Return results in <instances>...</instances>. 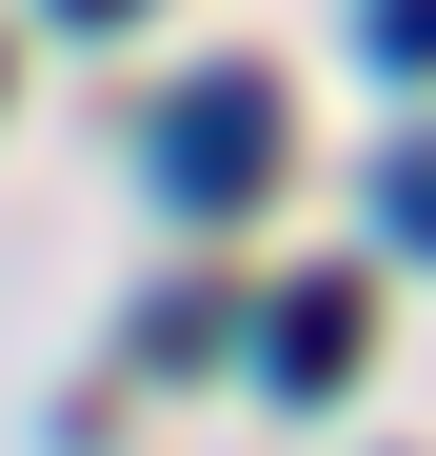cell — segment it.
Returning a JSON list of instances; mask_svg holds the SVG:
<instances>
[{"instance_id":"cell-1","label":"cell","mask_w":436,"mask_h":456,"mask_svg":"<svg viewBox=\"0 0 436 456\" xmlns=\"http://www.w3.org/2000/svg\"><path fill=\"white\" fill-rule=\"evenodd\" d=\"M139 159H159V199H179V218H238V199H278V80H179Z\"/></svg>"},{"instance_id":"cell-2","label":"cell","mask_w":436,"mask_h":456,"mask_svg":"<svg viewBox=\"0 0 436 456\" xmlns=\"http://www.w3.org/2000/svg\"><path fill=\"white\" fill-rule=\"evenodd\" d=\"M258 377H278V397H337V377H357V297H337V278L278 297V318H258Z\"/></svg>"},{"instance_id":"cell-3","label":"cell","mask_w":436,"mask_h":456,"mask_svg":"<svg viewBox=\"0 0 436 456\" xmlns=\"http://www.w3.org/2000/svg\"><path fill=\"white\" fill-rule=\"evenodd\" d=\"M377 218H397L416 258H436V139H416V159H377Z\"/></svg>"},{"instance_id":"cell-4","label":"cell","mask_w":436,"mask_h":456,"mask_svg":"<svg viewBox=\"0 0 436 456\" xmlns=\"http://www.w3.org/2000/svg\"><path fill=\"white\" fill-rule=\"evenodd\" d=\"M377 60L416 80V60H436V0H377Z\"/></svg>"},{"instance_id":"cell-5","label":"cell","mask_w":436,"mask_h":456,"mask_svg":"<svg viewBox=\"0 0 436 456\" xmlns=\"http://www.w3.org/2000/svg\"><path fill=\"white\" fill-rule=\"evenodd\" d=\"M60 20H139V0H60Z\"/></svg>"}]
</instances>
